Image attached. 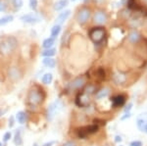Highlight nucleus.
I'll return each instance as SVG.
<instances>
[{
	"label": "nucleus",
	"instance_id": "obj_1",
	"mask_svg": "<svg viewBox=\"0 0 147 146\" xmlns=\"http://www.w3.org/2000/svg\"><path fill=\"white\" fill-rule=\"evenodd\" d=\"M44 100H45V93L39 86H32L28 89L27 94V102L30 107H38L42 105Z\"/></svg>",
	"mask_w": 147,
	"mask_h": 146
},
{
	"label": "nucleus",
	"instance_id": "obj_2",
	"mask_svg": "<svg viewBox=\"0 0 147 146\" xmlns=\"http://www.w3.org/2000/svg\"><path fill=\"white\" fill-rule=\"evenodd\" d=\"M18 47V40L14 36H8L0 42V54L3 56L10 55Z\"/></svg>",
	"mask_w": 147,
	"mask_h": 146
},
{
	"label": "nucleus",
	"instance_id": "obj_3",
	"mask_svg": "<svg viewBox=\"0 0 147 146\" xmlns=\"http://www.w3.org/2000/svg\"><path fill=\"white\" fill-rule=\"evenodd\" d=\"M88 34H89L90 39L94 42V43L99 44L104 40V37H105L106 32L103 28H93V29H91L89 30Z\"/></svg>",
	"mask_w": 147,
	"mask_h": 146
},
{
	"label": "nucleus",
	"instance_id": "obj_4",
	"mask_svg": "<svg viewBox=\"0 0 147 146\" xmlns=\"http://www.w3.org/2000/svg\"><path fill=\"white\" fill-rule=\"evenodd\" d=\"M7 77H8L9 81H11L12 82H17L22 79L23 74L22 71L20 70V68H18L17 66H13L10 67L7 71Z\"/></svg>",
	"mask_w": 147,
	"mask_h": 146
},
{
	"label": "nucleus",
	"instance_id": "obj_5",
	"mask_svg": "<svg viewBox=\"0 0 147 146\" xmlns=\"http://www.w3.org/2000/svg\"><path fill=\"white\" fill-rule=\"evenodd\" d=\"M58 105H59L58 100L54 101V102L49 104L48 108H47V112H46V119L48 122H52L54 118H55L57 110H58Z\"/></svg>",
	"mask_w": 147,
	"mask_h": 146
},
{
	"label": "nucleus",
	"instance_id": "obj_6",
	"mask_svg": "<svg viewBox=\"0 0 147 146\" xmlns=\"http://www.w3.org/2000/svg\"><path fill=\"white\" fill-rule=\"evenodd\" d=\"M89 17H90V10H89L88 8H86V7H84V8L80 9L79 11V13H78L77 20L80 25H84V24L88 21Z\"/></svg>",
	"mask_w": 147,
	"mask_h": 146
},
{
	"label": "nucleus",
	"instance_id": "obj_7",
	"mask_svg": "<svg viewBox=\"0 0 147 146\" xmlns=\"http://www.w3.org/2000/svg\"><path fill=\"white\" fill-rule=\"evenodd\" d=\"M21 20H22L24 23H27V24H35V23L39 22L40 19L35 13H30V14H26V15L22 16Z\"/></svg>",
	"mask_w": 147,
	"mask_h": 146
},
{
	"label": "nucleus",
	"instance_id": "obj_8",
	"mask_svg": "<svg viewBox=\"0 0 147 146\" xmlns=\"http://www.w3.org/2000/svg\"><path fill=\"white\" fill-rule=\"evenodd\" d=\"M93 21L97 25H103L107 21V16L103 11H96L93 16Z\"/></svg>",
	"mask_w": 147,
	"mask_h": 146
},
{
	"label": "nucleus",
	"instance_id": "obj_9",
	"mask_svg": "<svg viewBox=\"0 0 147 146\" xmlns=\"http://www.w3.org/2000/svg\"><path fill=\"white\" fill-rule=\"evenodd\" d=\"M84 84H85L84 77L80 76V77H76V79L71 82V88L74 89V90H75V89H80V88H82Z\"/></svg>",
	"mask_w": 147,
	"mask_h": 146
},
{
	"label": "nucleus",
	"instance_id": "obj_10",
	"mask_svg": "<svg viewBox=\"0 0 147 146\" xmlns=\"http://www.w3.org/2000/svg\"><path fill=\"white\" fill-rule=\"evenodd\" d=\"M125 102V95H123V94H120V95H117V96H114V97L112 98L113 107H115V108L124 106Z\"/></svg>",
	"mask_w": 147,
	"mask_h": 146
},
{
	"label": "nucleus",
	"instance_id": "obj_11",
	"mask_svg": "<svg viewBox=\"0 0 147 146\" xmlns=\"http://www.w3.org/2000/svg\"><path fill=\"white\" fill-rule=\"evenodd\" d=\"M13 142L16 146H22L24 143L23 136H22V129H16L13 136Z\"/></svg>",
	"mask_w": 147,
	"mask_h": 146
},
{
	"label": "nucleus",
	"instance_id": "obj_12",
	"mask_svg": "<svg viewBox=\"0 0 147 146\" xmlns=\"http://www.w3.org/2000/svg\"><path fill=\"white\" fill-rule=\"evenodd\" d=\"M71 15V10H66L60 13L58 15V17L56 18V25H62L63 23H65L67 21V19L70 17Z\"/></svg>",
	"mask_w": 147,
	"mask_h": 146
},
{
	"label": "nucleus",
	"instance_id": "obj_13",
	"mask_svg": "<svg viewBox=\"0 0 147 146\" xmlns=\"http://www.w3.org/2000/svg\"><path fill=\"white\" fill-rule=\"evenodd\" d=\"M89 102V96L87 94H85L84 92L80 94L79 97L77 98V104L80 106V107H84L88 104Z\"/></svg>",
	"mask_w": 147,
	"mask_h": 146
},
{
	"label": "nucleus",
	"instance_id": "obj_14",
	"mask_svg": "<svg viewBox=\"0 0 147 146\" xmlns=\"http://www.w3.org/2000/svg\"><path fill=\"white\" fill-rule=\"evenodd\" d=\"M15 120L18 122L20 124H24L27 122V113L25 111H19L16 113L15 115Z\"/></svg>",
	"mask_w": 147,
	"mask_h": 146
},
{
	"label": "nucleus",
	"instance_id": "obj_15",
	"mask_svg": "<svg viewBox=\"0 0 147 146\" xmlns=\"http://www.w3.org/2000/svg\"><path fill=\"white\" fill-rule=\"evenodd\" d=\"M146 124H147V118L146 117H144L143 115H141V116H139L137 118L136 126H137V128L139 129V131H144V129H145Z\"/></svg>",
	"mask_w": 147,
	"mask_h": 146
},
{
	"label": "nucleus",
	"instance_id": "obj_16",
	"mask_svg": "<svg viewBox=\"0 0 147 146\" xmlns=\"http://www.w3.org/2000/svg\"><path fill=\"white\" fill-rule=\"evenodd\" d=\"M42 64L45 66L46 68L53 69V68H55V66H56V61H55V59L52 58V57H47V58H43Z\"/></svg>",
	"mask_w": 147,
	"mask_h": 146
},
{
	"label": "nucleus",
	"instance_id": "obj_17",
	"mask_svg": "<svg viewBox=\"0 0 147 146\" xmlns=\"http://www.w3.org/2000/svg\"><path fill=\"white\" fill-rule=\"evenodd\" d=\"M53 81V75L51 73H45L41 77V82L45 85H49Z\"/></svg>",
	"mask_w": 147,
	"mask_h": 146
},
{
	"label": "nucleus",
	"instance_id": "obj_18",
	"mask_svg": "<svg viewBox=\"0 0 147 146\" xmlns=\"http://www.w3.org/2000/svg\"><path fill=\"white\" fill-rule=\"evenodd\" d=\"M55 44V38H52V37H47L42 42V47L44 49H49L52 48V46Z\"/></svg>",
	"mask_w": 147,
	"mask_h": 146
},
{
	"label": "nucleus",
	"instance_id": "obj_19",
	"mask_svg": "<svg viewBox=\"0 0 147 146\" xmlns=\"http://www.w3.org/2000/svg\"><path fill=\"white\" fill-rule=\"evenodd\" d=\"M113 79L116 84H123L125 81V76L124 74H116Z\"/></svg>",
	"mask_w": 147,
	"mask_h": 146
},
{
	"label": "nucleus",
	"instance_id": "obj_20",
	"mask_svg": "<svg viewBox=\"0 0 147 146\" xmlns=\"http://www.w3.org/2000/svg\"><path fill=\"white\" fill-rule=\"evenodd\" d=\"M14 21V16L13 15H7V16H4V17L0 18V27L2 26H5L7 24L11 23Z\"/></svg>",
	"mask_w": 147,
	"mask_h": 146
},
{
	"label": "nucleus",
	"instance_id": "obj_21",
	"mask_svg": "<svg viewBox=\"0 0 147 146\" xmlns=\"http://www.w3.org/2000/svg\"><path fill=\"white\" fill-rule=\"evenodd\" d=\"M67 5H68V0H60V1L55 3V5H54V10L60 11L65 8Z\"/></svg>",
	"mask_w": 147,
	"mask_h": 146
},
{
	"label": "nucleus",
	"instance_id": "obj_22",
	"mask_svg": "<svg viewBox=\"0 0 147 146\" xmlns=\"http://www.w3.org/2000/svg\"><path fill=\"white\" fill-rule=\"evenodd\" d=\"M60 32H61V26L60 25L53 26L52 29H51V32H50V34H51L50 37H52V38H56V37L59 35V34H60Z\"/></svg>",
	"mask_w": 147,
	"mask_h": 146
},
{
	"label": "nucleus",
	"instance_id": "obj_23",
	"mask_svg": "<svg viewBox=\"0 0 147 146\" xmlns=\"http://www.w3.org/2000/svg\"><path fill=\"white\" fill-rule=\"evenodd\" d=\"M55 54H56V49L55 48H49V49H45V50L42 51L41 56H42V57H44V58L53 57Z\"/></svg>",
	"mask_w": 147,
	"mask_h": 146
},
{
	"label": "nucleus",
	"instance_id": "obj_24",
	"mask_svg": "<svg viewBox=\"0 0 147 146\" xmlns=\"http://www.w3.org/2000/svg\"><path fill=\"white\" fill-rule=\"evenodd\" d=\"M139 38H140V35H139V34L137 32H132L129 34V39L130 42H132V43H136V42H137L139 40Z\"/></svg>",
	"mask_w": 147,
	"mask_h": 146
},
{
	"label": "nucleus",
	"instance_id": "obj_25",
	"mask_svg": "<svg viewBox=\"0 0 147 146\" xmlns=\"http://www.w3.org/2000/svg\"><path fill=\"white\" fill-rule=\"evenodd\" d=\"M84 129H85V131H86L87 135H92V133H95L96 131H98L99 126H97L96 124H91V126H86V128H84Z\"/></svg>",
	"mask_w": 147,
	"mask_h": 146
},
{
	"label": "nucleus",
	"instance_id": "obj_26",
	"mask_svg": "<svg viewBox=\"0 0 147 146\" xmlns=\"http://www.w3.org/2000/svg\"><path fill=\"white\" fill-rule=\"evenodd\" d=\"M108 94H109V89L103 88V89H101L100 91H98V93H97V95H96V98L97 99H102V98L106 97Z\"/></svg>",
	"mask_w": 147,
	"mask_h": 146
},
{
	"label": "nucleus",
	"instance_id": "obj_27",
	"mask_svg": "<svg viewBox=\"0 0 147 146\" xmlns=\"http://www.w3.org/2000/svg\"><path fill=\"white\" fill-rule=\"evenodd\" d=\"M12 138H13V133H12L11 131H6V133L3 135V138H2V140H3L4 143H7L9 140L12 139Z\"/></svg>",
	"mask_w": 147,
	"mask_h": 146
},
{
	"label": "nucleus",
	"instance_id": "obj_28",
	"mask_svg": "<svg viewBox=\"0 0 147 146\" xmlns=\"http://www.w3.org/2000/svg\"><path fill=\"white\" fill-rule=\"evenodd\" d=\"M13 5L16 9H21L24 5V1L23 0H13Z\"/></svg>",
	"mask_w": 147,
	"mask_h": 146
},
{
	"label": "nucleus",
	"instance_id": "obj_29",
	"mask_svg": "<svg viewBox=\"0 0 147 146\" xmlns=\"http://www.w3.org/2000/svg\"><path fill=\"white\" fill-rule=\"evenodd\" d=\"M28 4H30V8L32 9V10L35 11L37 8L38 2H37V0H28Z\"/></svg>",
	"mask_w": 147,
	"mask_h": 146
},
{
	"label": "nucleus",
	"instance_id": "obj_30",
	"mask_svg": "<svg viewBox=\"0 0 147 146\" xmlns=\"http://www.w3.org/2000/svg\"><path fill=\"white\" fill-rule=\"evenodd\" d=\"M95 91V86L94 85H88L86 87V89H85V94H87V95H89V94H92Z\"/></svg>",
	"mask_w": 147,
	"mask_h": 146
},
{
	"label": "nucleus",
	"instance_id": "obj_31",
	"mask_svg": "<svg viewBox=\"0 0 147 146\" xmlns=\"http://www.w3.org/2000/svg\"><path fill=\"white\" fill-rule=\"evenodd\" d=\"M15 122H16V120H15V117L14 116H11L10 118H9V120H8V126L10 129L13 128L14 126H15Z\"/></svg>",
	"mask_w": 147,
	"mask_h": 146
},
{
	"label": "nucleus",
	"instance_id": "obj_32",
	"mask_svg": "<svg viewBox=\"0 0 147 146\" xmlns=\"http://www.w3.org/2000/svg\"><path fill=\"white\" fill-rule=\"evenodd\" d=\"M61 146H78V144L74 140H68V141H65L64 143H62Z\"/></svg>",
	"mask_w": 147,
	"mask_h": 146
},
{
	"label": "nucleus",
	"instance_id": "obj_33",
	"mask_svg": "<svg viewBox=\"0 0 147 146\" xmlns=\"http://www.w3.org/2000/svg\"><path fill=\"white\" fill-rule=\"evenodd\" d=\"M6 10V4L3 0H0V12H4Z\"/></svg>",
	"mask_w": 147,
	"mask_h": 146
},
{
	"label": "nucleus",
	"instance_id": "obj_34",
	"mask_svg": "<svg viewBox=\"0 0 147 146\" xmlns=\"http://www.w3.org/2000/svg\"><path fill=\"white\" fill-rule=\"evenodd\" d=\"M129 146H142V142L139 140H134L132 142H130Z\"/></svg>",
	"mask_w": 147,
	"mask_h": 146
},
{
	"label": "nucleus",
	"instance_id": "obj_35",
	"mask_svg": "<svg viewBox=\"0 0 147 146\" xmlns=\"http://www.w3.org/2000/svg\"><path fill=\"white\" fill-rule=\"evenodd\" d=\"M7 112H8V108H0V118L3 117Z\"/></svg>",
	"mask_w": 147,
	"mask_h": 146
},
{
	"label": "nucleus",
	"instance_id": "obj_36",
	"mask_svg": "<svg viewBox=\"0 0 147 146\" xmlns=\"http://www.w3.org/2000/svg\"><path fill=\"white\" fill-rule=\"evenodd\" d=\"M129 8H136V3L134 0H129Z\"/></svg>",
	"mask_w": 147,
	"mask_h": 146
},
{
	"label": "nucleus",
	"instance_id": "obj_37",
	"mask_svg": "<svg viewBox=\"0 0 147 146\" xmlns=\"http://www.w3.org/2000/svg\"><path fill=\"white\" fill-rule=\"evenodd\" d=\"M54 144H55V141L51 140V141H47V142L43 143V144H42V146H53Z\"/></svg>",
	"mask_w": 147,
	"mask_h": 146
},
{
	"label": "nucleus",
	"instance_id": "obj_38",
	"mask_svg": "<svg viewBox=\"0 0 147 146\" xmlns=\"http://www.w3.org/2000/svg\"><path fill=\"white\" fill-rule=\"evenodd\" d=\"M131 107H132V104L131 103H129L127 106H125V113L127 114V113H129L130 111V109H131Z\"/></svg>",
	"mask_w": 147,
	"mask_h": 146
},
{
	"label": "nucleus",
	"instance_id": "obj_39",
	"mask_svg": "<svg viewBox=\"0 0 147 146\" xmlns=\"http://www.w3.org/2000/svg\"><path fill=\"white\" fill-rule=\"evenodd\" d=\"M122 137H121V136H119V135H117V136H116V137H115V141H116V142H118V143H119V142H122Z\"/></svg>",
	"mask_w": 147,
	"mask_h": 146
},
{
	"label": "nucleus",
	"instance_id": "obj_40",
	"mask_svg": "<svg viewBox=\"0 0 147 146\" xmlns=\"http://www.w3.org/2000/svg\"><path fill=\"white\" fill-rule=\"evenodd\" d=\"M130 116H131V115H130V113H127V114H125V116L122 117V120H125V119H127V118H130Z\"/></svg>",
	"mask_w": 147,
	"mask_h": 146
},
{
	"label": "nucleus",
	"instance_id": "obj_41",
	"mask_svg": "<svg viewBox=\"0 0 147 146\" xmlns=\"http://www.w3.org/2000/svg\"><path fill=\"white\" fill-rule=\"evenodd\" d=\"M32 146H39V145H38V144H37V143H36V142H34V144H32Z\"/></svg>",
	"mask_w": 147,
	"mask_h": 146
},
{
	"label": "nucleus",
	"instance_id": "obj_42",
	"mask_svg": "<svg viewBox=\"0 0 147 146\" xmlns=\"http://www.w3.org/2000/svg\"><path fill=\"white\" fill-rule=\"evenodd\" d=\"M144 131L147 133V124H146V126H145V129H144Z\"/></svg>",
	"mask_w": 147,
	"mask_h": 146
},
{
	"label": "nucleus",
	"instance_id": "obj_43",
	"mask_svg": "<svg viewBox=\"0 0 147 146\" xmlns=\"http://www.w3.org/2000/svg\"><path fill=\"white\" fill-rule=\"evenodd\" d=\"M0 146H3V143H2L1 141H0Z\"/></svg>",
	"mask_w": 147,
	"mask_h": 146
},
{
	"label": "nucleus",
	"instance_id": "obj_44",
	"mask_svg": "<svg viewBox=\"0 0 147 146\" xmlns=\"http://www.w3.org/2000/svg\"><path fill=\"white\" fill-rule=\"evenodd\" d=\"M72 1H76V0H72Z\"/></svg>",
	"mask_w": 147,
	"mask_h": 146
},
{
	"label": "nucleus",
	"instance_id": "obj_45",
	"mask_svg": "<svg viewBox=\"0 0 147 146\" xmlns=\"http://www.w3.org/2000/svg\"><path fill=\"white\" fill-rule=\"evenodd\" d=\"M120 146H122V145H120Z\"/></svg>",
	"mask_w": 147,
	"mask_h": 146
}]
</instances>
